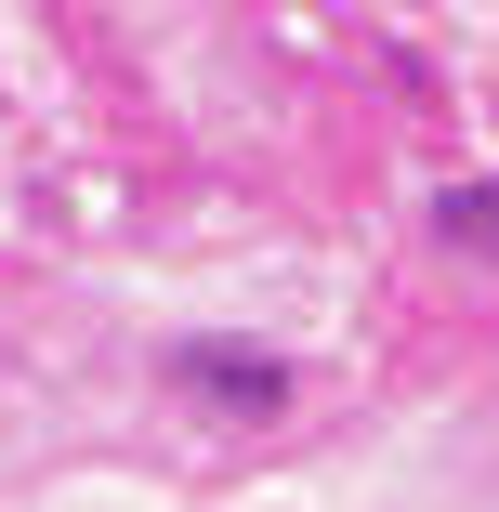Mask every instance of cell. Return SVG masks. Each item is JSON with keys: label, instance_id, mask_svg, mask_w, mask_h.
Wrapping results in <instances>:
<instances>
[{"label": "cell", "instance_id": "1", "mask_svg": "<svg viewBox=\"0 0 499 512\" xmlns=\"http://www.w3.org/2000/svg\"><path fill=\"white\" fill-rule=\"evenodd\" d=\"M184 381H197V394H224V407H250V421L289 394V368H276V355H224V342H184Z\"/></svg>", "mask_w": 499, "mask_h": 512}, {"label": "cell", "instance_id": "2", "mask_svg": "<svg viewBox=\"0 0 499 512\" xmlns=\"http://www.w3.org/2000/svg\"><path fill=\"white\" fill-rule=\"evenodd\" d=\"M434 237L473 250V263H499V184H447V197H434Z\"/></svg>", "mask_w": 499, "mask_h": 512}]
</instances>
